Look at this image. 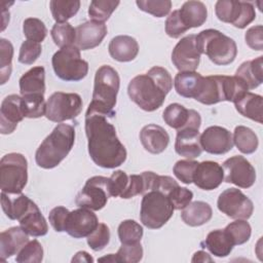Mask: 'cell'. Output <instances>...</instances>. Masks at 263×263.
<instances>
[{
  "label": "cell",
  "mask_w": 263,
  "mask_h": 263,
  "mask_svg": "<svg viewBox=\"0 0 263 263\" xmlns=\"http://www.w3.org/2000/svg\"><path fill=\"white\" fill-rule=\"evenodd\" d=\"M84 128L88 154L97 165L115 168L126 160V149L119 141L114 125L107 120L106 116L85 115Z\"/></svg>",
  "instance_id": "1"
},
{
  "label": "cell",
  "mask_w": 263,
  "mask_h": 263,
  "mask_svg": "<svg viewBox=\"0 0 263 263\" xmlns=\"http://www.w3.org/2000/svg\"><path fill=\"white\" fill-rule=\"evenodd\" d=\"M172 87L170 72L163 67L154 66L146 74H140L129 81L127 93L142 110L153 112L162 106Z\"/></svg>",
  "instance_id": "2"
},
{
  "label": "cell",
  "mask_w": 263,
  "mask_h": 263,
  "mask_svg": "<svg viewBox=\"0 0 263 263\" xmlns=\"http://www.w3.org/2000/svg\"><path fill=\"white\" fill-rule=\"evenodd\" d=\"M120 86V78L117 71L108 65L101 66L95 75L92 100L89 103L85 115L99 114L106 117L115 115L117 93Z\"/></svg>",
  "instance_id": "3"
},
{
  "label": "cell",
  "mask_w": 263,
  "mask_h": 263,
  "mask_svg": "<svg viewBox=\"0 0 263 263\" xmlns=\"http://www.w3.org/2000/svg\"><path fill=\"white\" fill-rule=\"evenodd\" d=\"M75 143V128L66 123L58 124L43 140L35 153L38 166L50 170L58 166L70 153Z\"/></svg>",
  "instance_id": "4"
},
{
  "label": "cell",
  "mask_w": 263,
  "mask_h": 263,
  "mask_svg": "<svg viewBox=\"0 0 263 263\" xmlns=\"http://www.w3.org/2000/svg\"><path fill=\"white\" fill-rule=\"evenodd\" d=\"M196 46L200 54H205L218 66H226L236 58L235 41L215 29H206L196 35Z\"/></svg>",
  "instance_id": "5"
},
{
  "label": "cell",
  "mask_w": 263,
  "mask_h": 263,
  "mask_svg": "<svg viewBox=\"0 0 263 263\" xmlns=\"http://www.w3.org/2000/svg\"><path fill=\"white\" fill-rule=\"evenodd\" d=\"M28 161L21 153H8L0 160V188L8 194H20L27 185Z\"/></svg>",
  "instance_id": "6"
},
{
  "label": "cell",
  "mask_w": 263,
  "mask_h": 263,
  "mask_svg": "<svg viewBox=\"0 0 263 263\" xmlns=\"http://www.w3.org/2000/svg\"><path fill=\"white\" fill-rule=\"evenodd\" d=\"M174 211L167 195L160 191H149L143 195L141 201L140 220L147 228L158 229L172 218Z\"/></svg>",
  "instance_id": "7"
},
{
  "label": "cell",
  "mask_w": 263,
  "mask_h": 263,
  "mask_svg": "<svg viewBox=\"0 0 263 263\" xmlns=\"http://www.w3.org/2000/svg\"><path fill=\"white\" fill-rule=\"evenodd\" d=\"M51 65L55 75L64 81H80L88 72V63L81 58L76 45L66 46L54 52Z\"/></svg>",
  "instance_id": "8"
},
{
  "label": "cell",
  "mask_w": 263,
  "mask_h": 263,
  "mask_svg": "<svg viewBox=\"0 0 263 263\" xmlns=\"http://www.w3.org/2000/svg\"><path fill=\"white\" fill-rule=\"evenodd\" d=\"M82 105V99L78 93L55 91L47 99L45 117L58 123L71 120L80 114Z\"/></svg>",
  "instance_id": "9"
},
{
  "label": "cell",
  "mask_w": 263,
  "mask_h": 263,
  "mask_svg": "<svg viewBox=\"0 0 263 263\" xmlns=\"http://www.w3.org/2000/svg\"><path fill=\"white\" fill-rule=\"evenodd\" d=\"M215 13L219 21L243 29L256 18L252 2L238 0H219L215 4Z\"/></svg>",
  "instance_id": "10"
},
{
  "label": "cell",
  "mask_w": 263,
  "mask_h": 263,
  "mask_svg": "<svg viewBox=\"0 0 263 263\" xmlns=\"http://www.w3.org/2000/svg\"><path fill=\"white\" fill-rule=\"evenodd\" d=\"M109 197V178L93 176L85 182L83 188L78 192L75 203L79 208L100 211L107 204Z\"/></svg>",
  "instance_id": "11"
},
{
  "label": "cell",
  "mask_w": 263,
  "mask_h": 263,
  "mask_svg": "<svg viewBox=\"0 0 263 263\" xmlns=\"http://www.w3.org/2000/svg\"><path fill=\"white\" fill-rule=\"evenodd\" d=\"M217 206L220 212L232 219L248 220L254 212L253 201L238 188H228L218 197Z\"/></svg>",
  "instance_id": "12"
},
{
  "label": "cell",
  "mask_w": 263,
  "mask_h": 263,
  "mask_svg": "<svg viewBox=\"0 0 263 263\" xmlns=\"http://www.w3.org/2000/svg\"><path fill=\"white\" fill-rule=\"evenodd\" d=\"M222 168L226 183L247 189L252 187L256 182L255 167L243 156L235 155L226 159L222 164Z\"/></svg>",
  "instance_id": "13"
},
{
  "label": "cell",
  "mask_w": 263,
  "mask_h": 263,
  "mask_svg": "<svg viewBox=\"0 0 263 263\" xmlns=\"http://www.w3.org/2000/svg\"><path fill=\"white\" fill-rule=\"evenodd\" d=\"M172 62L180 72L195 71L200 62L196 46V35H187L176 44L172 51Z\"/></svg>",
  "instance_id": "14"
},
{
  "label": "cell",
  "mask_w": 263,
  "mask_h": 263,
  "mask_svg": "<svg viewBox=\"0 0 263 263\" xmlns=\"http://www.w3.org/2000/svg\"><path fill=\"white\" fill-rule=\"evenodd\" d=\"M199 141L202 150L214 155L225 154L233 148L231 133L219 125L206 127L200 135Z\"/></svg>",
  "instance_id": "15"
},
{
  "label": "cell",
  "mask_w": 263,
  "mask_h": 263,
  "mask_svg": "<svg viewBox=\"0 0 263 263\" xmlns=\"http://www.w3.org/2000/svg\"><path fill=\"white\" fill-rule=\"evenodd\" d=\"M98 225V217L91 210L79 208L69 213L65 232L74 238L87 237Z\"/></svg>",
  "instance_id": "16"
},
{
  "label": "cell",
  "mask_w": 263,
  "mask_h": 263,
  "mask_svg": "<svg viewBox=\"0 0 263 263\" xmlns=\"http://www.w3.org/2000/svg\"><path fill=\"white\" fill-rule=\"evenodd\" d=\"M164 122L177 130L185 127L199 128L201 117L199 113L192 109H187L179 103L170 104L162 113Z\"/></svg>",
  "instance_id": "17"
},
{
  "label": "cell",
  "mask_w": 263,
  "mask_h": 263,
  "mask_svg": "<svg viewBox=\"0 0 263 263\" xmlns=\"http://www.w3.org/2000/svg\"><path fill=\"white\" fill-rule=\"evenodd\" d=\"M25 118L22 108V97L9 95L1 103L0 107V132L9 135L14 132L17 123Z\"/></svg>",
  "instance_id": "18"
},
{
  "label": "cell",
  "mask_w": 263,
  "mask_h": 263,
  "mask_svg": "<svg viewBox=\"0 0 263 263\" xmlns=\"http://www.w3.org/2000/svg\"><path fill=\"white\" fill-rule=\"evenodd\" d=\"M224 181V172L222 166L212 160L198 162L196 165L193 181L198 188L202 190H214L218 188Z\"/></svg>",
  "instance_id": "19"
},
{
  "label": "cell",
  "mask_w": 263,
  "mask_h": 263,
  "mask_svg": "<svg viewBox=\"0 0 263 263\" xmlns=\"http://www.w3.org/2000/svg\"><path fill=\"white\" fill-rule=\"evenodd\" d=\"M107 26L105 23L88 21L76 28L75 45L80 50H88L99 46L107 35Z\"/></svg>",
  "instance_id": "20"
},
{
  "label": "cell",
  "mask_w": 263,
  "mask_h": 263,
  "mask_svg": "<svg viewBox=\"0 0 263 263\" xmlns=\"http://www.w3.org/2000/svg\"><path fill=\"white\" fill-rule=\"evenodd\" d=\"M199 128L185 127L177 130L175 150L180 156L187 159H194L200 156L202 148L200 146Z\"/></svg>",
  "instance_id": "21"
},
{
  "label": "cell",
  "mask_w": 263,
  "mask_h": 263,
  "mask_svg": "<svg viewBox=\"0 0 263 263\" xmlns=\"http://www.w3.org/2000/svg\"><path fill=\"white\" fill-rule=\"evenodd\" d=\"M140 141L149 153L160 154L166 149L170 143V136L162 126L150 123L141 129Z\"/></svg>",
  "instance_id": "22"
},
{
  "label": "cell",
  "mask_w": 263,
  "mask_h": 263,
  "mask_svg": "<svg viewBox=\"0 0 263 263\" xmlns=\"http://www.w3.org/2000/svg\"><path fill=\"white\" fill-rule=\"evenodd\" d=\"M29 234L21 227H10L0 233V259L5 261L12 255L17 254L28 243Z\"/></svg>",
  "instance_id": "23"
},
{
  "label": "cell",
  "mask_w": 263,
  "mask_h": 263,
  "mask_svg": "<svg viewBox=\"0 0 263 263\" xmlns=\"http://www.w3.org/2000/svg\"><path fill=\"white\" fill-rule=\"evenodd\" d=\"M108 50L113 60L126 63L137 58L139 53V44L132 36L118 35L111 39Z\"/></svg>",
  "instance_id": "24"
},
{
  "label": "cell",
  "mask_w": 263,
  "mask_h": 263,
  "mask_svg": "<svg viewBox=\"0 0 263 263\" xmlns=\"http://www.w3.org/2000/svg\"><path fill=\"white\" fill-rule=\"evenodd\" d=\"M203 78L195 71L179 72L174 79V86L179 96L195 100L202 86Z\"/></svg>",
  "instance_id": "25"
},
{
  "label": "cell",
  "mask_w": 263,
  "mask_h": 263,
  "mask_svg": "<svg viewBox=\"0 0 263 263\" xmlns=\"http://www.w3.org/2000/svg\"><path fill=\"white\" fill-rule=\"evenodd\" d=\"M236 111L258 123L263 122V98L260 95L247 91L234 102Z\"/></svg>",
  "instance_id": "26"
},
{
  "label": "cell",
  "mask_w": 263,
  "mask_h": 263,
  "mask_svg": "<svg viewBox=\"0 0 263 263\" xmlns=\"http://www.w3.org/2000/svg\"><path fill=\"white\" fill-rule=\"evenodd\" d=\"M200 246L219 258L230 255L234 247L230 236L224 229H216L209 232L205 239L200 242Z\"/></svg>",
  "instance_id": "27"
},
{
  "label": "cell",
  "mask_w": 263,
  "mask_h": 263,
  "mask_svg": "<svg viewBox=\"0 0 263 263\" xmlns=\"http://www.w3.org/2000/svg\"><path fill=\"white\" fill-rule=\"evenodd\" d=\"M22 96L44 95L45 92V70L41 66L33 67L27 71L18 81Z\"/></svg>",
  "instance_id": "28"
},
{
  "label": "cell",
  "mask_w": 263,
  "mask_h": 263,
  "mask_svg": "<svg viewBox=\"0 0 263 263\" xmlns=\"http://www.w3.org/2000/svg\"><path fill=\"white\" fill-rule=\"evenodd\" d=\"M213 216V210L208 202L196 200L187 204L182 213L183 222L191 227L201 226L208 223Z\"/></svg>",
  "instance_id": "29"
},
{
  "label": "cell",
  "mask_w": 263,
  "mask_h": 263,
  "mask_svg": "<svg viewBox=\"0 0 263 263\" xmlns=\"http://www.w3.org/2000/svg\"><path fill=\"white\" fill-rule=\"evenodd\" d=\"M20 226L32 236H43L47 234L48 225L41 214L38 205L34 203L20 219Z\"/></svg>",
  "instance_id": "30"
},
{
  "label": "cell",
  "mask_w": 263,
  "mask_h": 263,
  "mask_svg": "<svg viewBox=\"0 0 263 263\" xmlns=\"http://www.w3.org/2000/svg\"><path fill=\"white\" fill-rule=\"evenodd\" d=\"M8 194L1 191V205L4 214L11 220H18L35 202L25 194Z\"/></svg>",
  "instance_id": "31"
},
{
  "label": "cell",
  "mask_w": 263,
  "mask_h": 263,
  "mask_svg": "<svg viewBox=\"0 0 263 263\" xmlns=\"http://www.w3.org/2000/svg\"><path fill=\"white\" fill-rule=\"evenodd\" d=\"M263 57L243 62L235 72V76L240 78L249 89L257 88L263 81Z\"/></svg>",
  "instance_id": "32"
},
{
  "label": "cell",
  "mask_w": 263,
  "mask_h": 263,
  "mask_svg": "<svg viewBox=\"0 0 263 263\" xmlns=\"http://www.w3.org/2000/svg\"><path fill=\"white\" fill-rule=\"evenodd\" d=\"M178 10L188 30L202 26L208 17L206 6L201 1H186Z\"/></svg>",
  "instance_id": "33"
},
{
  "label": "cell",
  "mask_w": 263,
  "mask_h": 263,
  "mask_svg": "<svg viewBox=\"0 0 263 263\" xmlns=\"http://www.w3.org/2000/svg\"><path fill=\"white\" fill-rule=\"evenodd\" d=\"M233 145L243 154L254 153L259 145L257 135L253 129L245 125H238L233 132Z\"/></svg>",
  "instance_id": "34"
},
{
  "label": "cell",
  "mask_w": 263,
  "mask_h": 263,
  "mask_svg": "<svg viewBox=\"0 0 263 263\" xmlns=\"http://www.w3.org/2000/svg\"><path fill=\"white\" fill-rule=\"evenodd\" d=\"M50 11L57 24L67 23L69 18L74 16L79 8V0H51L49 2Z\"/></svg>",
  "instance_id": "35"
},
{
  "label": "cell",
  "mask_w": 263,
  "mask_h": 263,
  "mask_svg": "<svg viewBox=\"0 0 263 263\" xmlns=\"http://www.w3.org/2000/svg\"><path fill=\"white\" fill-rule=\"evenodd\" d=\"M119 4L120 2L115 0H93L88 7V15L91 21L104 23L109 20Z\"/></svg>",
  "instance_id": "36"
},
{
  "label": "cell",
  "mask_w": 263,
  "mask_h": 263,
  "mask_svg": "<svg viewBox=\"0 0 263 263\" xmlns=\"http://www.w3.org/2000/svg\"><path fill=\"white\" fill-rule=\"evenodd\" d=\"M22 108L27 118H39L45 115L46 103L44 95L22 96Z\"/></svg>",
  "instance_id": "37"
},
{
  "label": "cell",
  "mask_w": 263,
  "mask_h": 263,
  "mask_svg": "<svg viewBox=\"0 0 263 263\" xmlns=\"http://www.w3.org/2000/svg\"><path fill=\"white\" fill-rule=\"evenodd\" d=\"M51 38L55 45L63 48L70 45H75L76 42V29H74L71 24L63 23L53 25L50 31Z\"/></svg>",
  "instance_id": "38"
},
{
  "label": "cell",
  "mask_w": 263,
  "mask_h": 263,
  "mask_svg": "<svg viewBox=\"0 0 263 263\" xmlns=\"http://www.w3.org/2000/svg\"><path fill=\"white\" fill-rule=\"evenodd\" d=\"M118 237L121 243L141 242L143 227L135 220H124L118 226Z\"/></svg>",
  "instance_id": "39"
},
{
  "label": "cell",
  "mask_w": 263,
  "mask_h": 263,
  "mask_svg": "<svg viewBox=\"0 0 263 263\" xmlns=\"http://www.w3.org/2000/svg\"><path fill=\"white\" fill-rule=\"evenodd\" d=\"M13 46L7 39H0V80L1 84H5L10 77L12 70Z\"/></svg>",
  "instance_id": "40"
},
{
  "label": "cell",
  "mask_w": 263,
  "mask_h": 263,
  "mask_svg": "<svg viewBox=\"0 0 263 263\" xmlns=\"http://www.w3.org/2000/svg\"><path fill=\"white\" fill-rule=\"evenodd\" d=\"M224 230L228 233L234 246L246 243L252 234L251 225L242 219H236V221L229 223Z\"/></svg>",
  "instance_id": "41"
},
{
  "label": "cell",
  "mask_w": 263,
  "mask_h": 263,
  "mask_svg": "<svg viewBox=\"0 0 263 263\" xmlns=\"http://www.w3.org/2000/svg\"><path fill=\"white\" fill-rule=\"evenodd\" d=\"M23 32L27 40L42 42L47 36V29L44 23L37 17H28L23 23Z\"/></svg>",
  "instance_id": "42"
},
{
  "label": "cell",
  "mask_w": 263,
  "mask_h": 263,
  "mask_svg": "<svg viewBox=\"0 0 263 263\" xmlns=\"http://www.w3.org/2000/svg\"><path fill=\"white\" fill-rule=\"evenodd\" d=\"M43 260V248L37 239L28 241L16 254L17 263H40Z\"/></svg>",
  "instance_id": "43"
},
{
  "label": "cell",
  "mask_w": 263,
  "mask_h": 263,
  "mask_svg": "<svg viewBox=\"0 0 263 263\" xmlns=\"http://www.w3.org/2000/svg\"><path fill=\"white\" fill-rule=\"evenodd\" d=\"M136 4L139 9L155 17L167 15L172 8V1L170 0H137Z\"/></svg>",
  "instance_id": "44"
},
{
  "label": "cell",
  "mask_w": 263,
  "mask_h": 263,
  "mask_svg": "<svg viewBox=\"0 0 263 263\" xmlns=\"http://www.w3.org/2000/svg\"><path fill=\"white\" fill-rule=\"evenodd\" d=\"M88 247L95 251H102L110 241V230L105 223H99L97 228L86 238Z\"/></svg>",
  "instance_id": "45"
},
{
  "label": "cell",
  "mask_w": 263,
  "mask_h": 263,
  "mask_svg": "<svg viewBox=\"0 0 263 263\" xmlns=\"http://www.w3.org/2000/svg\"><path fill=\"white\" fill-rule=\"evenodd\" d=\"M115 255L117 262L137 263L143 258V248L141 242L121 243V247L118 249Z\"/></svg>",
  "instance_id": "46"
},
{
  "label": "cell",
  "mask_w": 263,
  "mask_h": 263,
  "mask_svg": "<svg viewBox=\"0 0 263 263\" xmlns=\"http://www.w3.org/2000/svg\"><path fill=\"white\" fill-rule=\"evenodd\" d=\"M198 161L192 159H182L178 160L174 167V175L184 184H191L193 181V175L196 168Z\"/></svg>",
  "instance_id": "47"
},
{
  "label": "cell",
  "mask_w": 263,
  "mask_h": 263,
  "mask_svg": "<svg viewBox=\"0 0 263 263\" xmlns=\"http://www.w3.org/2000/svg\"><path fill=\"white\" fill-rule=\"evenodd\" d=\"M42 51L40 43L26 40L22 43L18 53V62L24 65H32L37 61Z\"/></svg>",
  "instance_id": "48"
},
{
  "label": "cell",
  "mask_w": 263,
  "mask_h": 263,
  "mask_svg": "<svg viewBox=\"0 0 263 263\" xmlns=\"http://www.w3.org/2000/svg\"><path fill=\"white\" fill-rule=\"evenodd\" d=\"M167 197L170 198L175 210H183L187 204L191 202L193 193L186 187H181L178 185L168 192Z\"/></svg>",
  "instance_id": "49"
},
{
  "label": "cell",
  "mask_w": 263,
  "mask_h": 263,
  "mask_svg": "<svg viewBox=\"0 0 263 263\" xmlns=\"http://www.w3.org/2000/svg\"><path fill=\"white\" fill-rule=\"evenodd\" d=\"M187 31H188V28L182 22L180 14H179V10L177 9V10H174L173 12H171L165 21L166 35L171 38L177 39V38L181 37V35L186 33Z\"/></svg>",
  "instance_id": "50"
},
{
  "label": "cell",
  "mask_w": 263,
  "mask_h": 263,
  "mask_svg": "<svg viewBox=\"0 0 263 263\" xmlns=\"http://www.w3.org/2000/svg\"><path fill=\"white\" fill-rule=\"evenodd\" d=\"M128 184V175L123 171H115L109 178L110 196H121Z\"/></svg>",
  "instance_id": "51"
},
{
  "label": "cell",
  "mask_w": 263,
  "mask_h": 263,
  "mask_svg": "<svg viewBox=\"0 0 263 263\" xmlns=\"http://www.w3.org/2000/svg\"><path fill=\"white\" fill-rule=\"evenodd\" d=\"M69 213H70L69 210L62 205L55 206L49 212V215H48L49 223L57 232L65 231V226H66Z\"/></svg>",
  "instance_id": "52"
},
{
  "label": "cell",
  "mask_w": 263,
  "mask_h": 263,
  "mask_svg": "<svg viewBox=\"0 0 263 263\" xmlns=\"http://www.w3.org/2000/svg\"><path fill=\"white\" fill-rule=\"evenodd\" d=\"M245 40L247 45L258 51L263 50V27L262 25L253 26L247 30L245 34Z\"/></svg>",
  "instance_id": "53"
},
{
  "label": "cell",
  "mask_w": 263,
  "mask_h": 263,
  "mask_svg": "<svg viewBox=\"0 0 263 263\" xmlns=\"http://www.w3.org/2000/svg\"><path fill=\"white\" fill-rule=\"evenodd\" d=\"M139 194H145L144 180L142 175H130L128 176V184L125 191L120 196L121 198L128 199Z\"/></svg>",
  "instance_id": "54"
},
{
  "label": "cell",
  "mask_w": 263,
  "mask_h": 263,
  "mask_svg": "<svg viewBox=\"0 0 263 263\" xmlns=\"http://www.w3.org/2000/svg\"><path fill=\"white\" fill-rule=\"evenodd\" d=\"M72 262H93L92 257L85 251H79L75 254V256L72 258Z\"/></svg>",
  "instance_id": "55"
},
{
  "label": "cell",
  "mask_w": 263,
  "mask_h": 263,
  "mask_svg": "<svg viewBox=\"0 0 263 263\" xmlns=\"http://www.w3.org/2000/svg\"><path fill=\"white\" fill-rule=\"evenodd\" d=\"M191 262H213V259L204 251H197L194 253Z\"/></svg>",
  "instance_id": "56"
},
{
  "label": "cell",
  "mask_w": 263,
  "mask_h": 263,
  "mask_svg": "<svg viewBox=\"0 0 263 263\" xmlns=\"http://www.w3.org/2000/svg\"><path fill=\"white\" fill-rule=\"evenodd\" d=\"M98 261H100V262H117V258H116L115 254H109L105 257L99 258Z\"/></svg>",
  "instance_id": "57"
}]
</instances>
